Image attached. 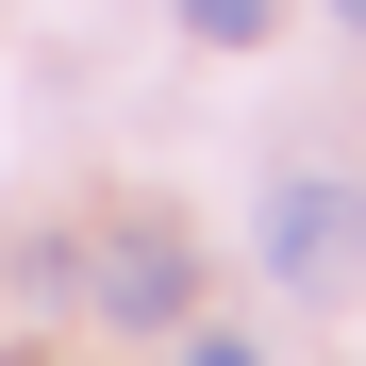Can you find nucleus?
<instances>
[{"mask_svg":"<svg viewBox=\"0 0 366 366\" xmlns=\"http://www.w3.org/2000/svg\"><path fill=\"white\" fill-rule=\"evenodd\" d=\"M67 283L100 300L117 333H183V317H200V267H183V233H167V217H117V233H100Z\"/></svg>","mask_w":366,"mask_h":366,"instance_id":"f257e3e1","label":"nucleus"},{"mask_svg":"<svg viewBox=\"0 0 366 366\" xmlns=\"http://www.w3.org/2000/svg\"><path fill=\"white\" fill-rule=\"evenodd\" d=\"M267 267H283L300 300H333V283L366 267V200H350V183H267Z\"/></svg>","mask_w":366,"mask_h":366,"instance_id":"f03ea898","label":"nucleus"},{"mask_svg":"<svg viewBox=\"0 0 366 366\" xmlns=\"http://www.w3.org/2000/svg\"><path fill=\"white\" fill-rule=\"evenodd\" d=\"M267 17H283V0H183V34H200V50H250Z\"/></svg>","mask_w":366,"mask_h":366,"instance_id":"7ed1b4c3","label":"nucleus"},{"mask_svg":"<svg viewBox=\"0 0 366 366\" xmlns=\"http://www.w3.org/2000/svg\"><path fill=\"white\" fill-rule=\"evenodd\" d=\"M183 366H250V350H233V333H183Z\"/></svg>","mask_w":366,"mask_h":366,"instance_id":"20e7f679","label":"nucleus"},{"mask_svg":"<svg viewBox=\"0 0 366 366\" xmlns=\"http://www.w3.org/2000/svg\"><path fill=\"white\" fill-rule=\"evenodd\" d=\"M333 17H350V34H366V0H333Z\"/></svg>","mask_w":366,"mask_h":366,"instance_id":"39448f33","label":"nucleus"}]
</instances>
